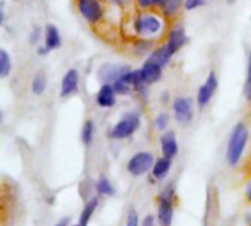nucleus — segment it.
I'll return each mask as SVG.
<instances>
[{
    "label": "nucleus",
    "mask_w": 251,
    "mask_h": 226,
    "mask_svg": "<svg viewBox=\"0 0 251 226\" xmlns=\"http://www.w3.org/2000/svg\"><path fill=\"white\" fill-rule=\"evenodd\" d=\"M246 199H247V201L251 204V179L249 181L247 187H246Z\"/></svg>",
    "instance_id": "nucleus-32"
},
{
    "label": "nucleus",
    "mask_w": 251,
    "mask_h": 226,
    "mask_svg": "<svg viewBox=\"0 0 251 226\" xmlns=\"http://www.w3.org/2000/svg\"><path fill=\"white\" fill-rule=\"evenodd\" d=\"M182 1H184V0H165V3H163V6H162L163 13H165L166 16H174V15L179 10Z\"/></svg>",
    "instance_id": "nucleus-23"
},
{
    "label": "nucleus",
    "mask_w": 251,
    "mask_h": 226,
    "mask_svg": "<svg viewBox=\"0 0 251 226\" xmlns=\"http://www.w3.org/2000/svg\"><path fill=\"white\" fill-rule=\"evenodd\" d=\"M116 103V91L112 84H103L97 94V104L100 107H112Z\"/></svg>",
    "instance_id": "nucleus-11"
},
{
    "label": "nucleus",
    "mask_w": 251,
    "mask_h": 226,
    "mask_svg": "<svg viewBox=\"0 0 251 226\" xmlns=\"http://www.w3.org/2000/svg\"><path fill=\"white\" fill-rule=\"evenodd\" d=\"M156 224V221H154V216H151V215H147L146 218H144V221L141 222V226H154Z\"/></svg>",
    "instance_id": "nucleus-31"
},
{
    "label": "nucleus",
    "mask_w": 251,
    "mask_h": 226,
    "mask_svg": "<svg viewBox=\"0 0 251 226\" xmlns=\"http://www.w3.org/2000/svg\"><path fill=\"white\" fill-rule=\"evenodd\" d=\"M174 113H175V118L179 124H182V125L190 124L193 119V115H194L191 100L185 99V97H178L174 101Z\"/></svg>",
    "instance_id": "nucleus-8"
},
{
    "label": "nucleus",
    "mask_w": 251,
    "mask_h": 226,
    "mask_svg": "<svg viewBox=\"0 0 251 226\" xmlns=\"http://www.w3.org/2000/svg\"><path fill=\"white\" fill-rule=\"evenodd\" d=\"M38 37H40V28L37 26V28H34V31H32V35H31V43L37 41V40H38Z\"/></svg>",
    "instance_id": "nucleus-33"
},
{
    "label": "nucleus",
    "mask_w": 251,
    "mask_h": 226,
    "mask_svg": "<svg viewBox=\"0 0 251 226\" xmlns=\"http://www.w3.org/2000/svg\"><path fill=\"white\" fill-rule=\"evenodd\" d=\"M131 71L128 66H113V65H104L101 66V69L99 71V76L103 79V81H118L125 72Z\"/></svg>",
    "instance_id": "nucleus-12"
},
{
    "label": "nucleus",
    "mask_w": 251,
    "mask_h": 226,
    "mask_svg": "<svg viewBox=\"0 0 251 226\" xmlns=\"http://www.w3.org/2000/svg\"><path fill=\"white\" fill-rule=\"evenodd\" d=\"M174 199L175 190L174 185H166L159 196L157 207V222L160 226H171L174 221Z\"/></svg>",
    "instance_id": "nucleus-2"
},
{
    "label": "nucleus",
    "mask_w": 251,
    "mask_h": 226,
    "mask_svg": "<svg viewBox=\"0 0 251 226\" xmlns=\"http://www.w3.org/2000/svg\"><path fill=\"white\" fill-rule=\"evenodd\" d=\"M216 88H218V78H216V74L212 71L209 74L206 82L199 88V93H197V104L200 107H206L209 104V101L212 100V97L215 96Z\"/></svg>",
    "instance_id": "nucleus-7"
},
{
    "label": "nucleus",
    "mask_w": 251,
    "mask_h": 226,
    "mask_svg": "<svg viewBox=\"0 0 251 226\" xmlns=\"http://www.w3.org/2000/svg\"><path fill=\"white\" fill-rule=\"evenodd\" d=\"M60 44H62V38H60L59 29L54 25L49 24L46 26V44H44V47L50 51V50L59 49Z\"/></svg>",
    "instance_id": "nucleus-14"
},
{
    "label": "nucleus",
    "mask_w": 251,
    "mask_h": 226,
    "mask_svg": "<svg viewBox=\"0 0 251 226\" xmlns=\"http://www.w3.org/2000/svg\"><path fill=\"white\" fill-rule=\"evenodd\" d=\"M247 81H246V97L251 103V51L249 54V63H247Z\"/></svg>",
    "instance_id": "nucleus-26"
},
{
    "label": "nucleus",
    "mask_w": 251,
    "mask_h": 226,
    "mask_svg": "<svg viewBox=\"0 0 251 226\" xmlns=\"http://www.w3.org/2000/svg\"><path fill=\"white\" fill-rule=\"evenodd\" d=\"M162 68H163L162 65H159L157 62L150 60V59L144 63L143 71H144L147 84H154L162 78Z\"/></svg>",
    "instance_id": "nucleus-13"
},
{
    "label": "nucleus",
    "mask_w": 251,
    "mask_h": 226,
    "mask_svg": "<svg viewBox=\"0 0 251 226\" xmlns=\"http://www.w3.org/2000/svg\"><path fill=\"white\" fill-rule=\"evenodd\" d=\"M56 226H69V219H62V221H59L57 224H56Z\"/></svg>",
    "instance_id": "nucleus-34"
},
{
    "label": "nucleus",
    "mask_w": 251,
    "mask_h": 226,
    "mask_svg": "<svg viewBox=\"0 0 251 226\" xmlns=\"http://www.w3.org/2000/svg\"><path fill=\"white\" fill-rule=\"evenodd\" d=\"M169 124V116L168 113H160L157 118H156V128L160 129V131H165V128L168 126Z\"/></svg>",
    "instance_id": "nucleus-27"
},
{
    "label": "nucleus",
    "mask_w": 251,
    "mask_h": 226,
    "mask_svg": "<svg viewBox=\"0 0 251 226\" xmlns=\"http://www.w3.org/2000/svg\"><path fill=\"white\" fill-rule=\"evenodd\" d=\"M97 206H99V199L97 197H91L85 203V206H84V209L81 212V216H79V221H78V226H88V222H90L91 216L94 215Z\"/></svg>",
    "instance_id": "nucleus-18"
},
{
    "label": "nucleus",
    "mask_w": 251,
    "mask_h": 226,
    "mask_svg": "<svg viewBox=\"0 0 251 226\" xmlns=\"http://www.w3.org/2000/svg\"><path fill=\"white\" fill-rule=\"evenodd\" d=\"M94 132H96V128H94V122L91 119L85 121V124L82 125V129H81V140L85 146H90L93 143V138H94Z\"/></svg>",
    "instance_id": "nucleus-21"
},
{
    "label": "nucleus",
    "mask_w": 251,
    "mask_h": 226,
    "mask_svg": "<svg viewBox=\"0 0 251 226\" xmlns=\"http://www.w3.org/2000/svg\"><path fill=\"white\" fill-rule=\"evenodd\" d=\"M187 41V37H185V32L182 29V26H178L175 29L171 31L169 37H168V46L176 53Z\"/></svg>",
    "instance_id": "nucleus-16"
},
{
    "label": "nucleus",
    "mask_w": 251,
    "mask_h": 226,
    "mask_svg": "<svg viewBox=\"0 0 251 226\" xmlns=\"http://www.w3.org/2000/svg\"><path fill=\"white\" fill-rule=\"evenodd\" d=\"M113 88H115V91H116V94H121V96H125V94H128L129 91H131V84H128V82H125V81H122V79H118V81H115L113 84Z\"/></svg>",
    "instance_id": "nucleus-25"
},
{
    "label": "nucleus",
    "mask_w": 251,
    "mask_h": 226,
    "mask_svg": "<svg viewBox=\"0 0 251 226\" xmlns=\"http://www.w3.org/2000/svg\"><path fill=\"white\" fill-rule=\"evenodd\" d=\"M78 82H79V74L76 69H69L63 79H62V87H60V97H69L76 93L78 90Z\"/></svg>",
    "instance_id": "nucleus-9"
},
{
    "label": "nucleus",
    "mask_w": 251,
    "mask_h": 226,
    "mask_svg": "<svg viewBox=\"0 0 251 226\" xmlns=\"http://www.w3.org/2000/svg\"><path fill=\"white\" fill-rule=\"evenodd\" d=\"M72 226H78V224H76V225H72Z\"/></svg>",
    "instance_id": "nucleus-35"
},
{
    "label": "nucleus",
    "mask_w": 251,
    "mask_h": 226,
    "mask_svg": "<svg viewBox=\"0 0 251 226\" xmlns=\"http://www.w3.org/2000/svg\"><path fill=\"white\" fill-rule=\"evenodd\" d=\"M46 85H47V78H46L44 72H38V74H35V75H34V78H32V84H31V90H32V93H34V94H37V96L43 94V93H44V90H46Z\"/></svg>",
    "instance_id": "nucleus-20"
},
{
    "label": "nucleus",
    "mask_w": 251,
    "mask_h": 226,
    "mask_svg": "<svg viewBox=\"0 0 251 226\" xmlns=\"http://www.w3.org/2000/svg\"><path fill=\"white\" fill-rule=\"evenodd\" d=\"M163 3H165V0H137V4H138L140 7H144V9H147V7H153V6H159V7H162V6H163Z\"/></svg>",
    "instance_id": "nucleus-28"
},
{
    "label": "nucleus",
    "mask_w": 251,
    "mask_h": 226,
    "mask_svg": "<svg viewBox=\"0 0 251 226\" xmlns=\"http://www.w3.org/2000/svg\"><path fill=\"white\" fill-rule=\"evenodd\" d=\"M76 7L81 16L90 24H97L104 15L100 0H76Z\"/></svg>",
    "instance_id": "nucleus-6"
},
{
    "label": "nucleus",
    "mask_w": 251,
    "mask_h": 226,
    "mask_svg": "<svg viewBox=\"0 0 251 226\" xmlns=\"http://www.w3.org/2000/svg\"><path fill=\"white\" fill-rule=\"evenodd\" d=\"M175 54V51L168 46V43L166 44H163V46H160V47H157L153 53H151V56L149 57L150 60H154V62H157L159 65H162V66H166L168 63H169V60H171V57Z\"/></svg>",
    "instance_id": "nucleus-15"
},
{
    "label": "nucleus",
    "mask_w": 251,
    "mask_h": 226,
    "mask_svg": "<svg viewBox=\"0 0 251 226\" xmlns=\"http://www.w3.org/2000/svg\"><path fill=\"white\" fill-rule=\"evenodd\" d=\"M12 71V62L10 57L7 54V51L4 49L0 50V76L6 78L9 75V72Z\"/></svg>",
    "instance_id": "nucleus-22"
},
{
    "label": "nucleus",
    "mask_w": 251,
    "mask_h": 226,
    "mask_svg": "<svg viewBox=\"0 0 251 226\" xmlns=\"http://www.w3.org/2000/svg\"><path fill=\"white\" fill-rule=\"evenodd\" d=\"M146 84H147V81H146L144 71H143V69H135V71H132V87H134L135 90L140 91Z\"/></svg>",
    "instance_id": "nucleus-24"
},
{
    "label": "nucleus",
    "mask_w": 251,
    "mask_h": 226,
    "mask_svg": "<svg viewBox=\"0 0 251 226\" xmlns=\"http://www.w3.org/2000/svg\"><path fill=\"white\" fill-rule=\"evenodd\" d=\"M96 188H97V193H99L100 196H106V197L115 196V187L112 185V182H110L109 178H106V176H100V178L97 179Z\"/></svg>",
    "instance_id": "nucleus-19"
},
{
    "label": "nucleus",
    "mask_w": 251,
    "mask_h": 226,
    "mask_svg": "<svg viewBox=\"0 0 251 226\" xmlns=\"http://www.w3.org/2000/svg\"><path fill=\"white\" fill-rule=\"evenodd\" d=\"M172 168V159H168V157H160L154 162V166H153V176L157 178V179H165L169 174Z\"/></svg>",
    "instance_id": "nucleus-17"
},
{
    "label": "nucleus",
    "mask_w": 251,
    "mask_h": 226,
    "mask_svg": "<svg viewBox=\"0 0 251 226\" xmlns=\"http://www.w3.org/2000/svg\"><path fill=\"white\" fill-rule=\"evenodd\" d=\"M125 226H140V219H138V213L137 210H129L128 216H126V224Z\"/></svg>",
    "instance_id": "nucleus-29"
},
{
    "label": "nucleus",
    "mask_w": 251,
    "mask_h": 226,
    "mask_svg": "<svg viewBox=\"0 0 251 226\" xmlns=\"http://www.w3.org/2000/svg\"><path fill=\"white\" fill-rule=\"evenodd\" d=\"M154 156L149 151H140L137 154H134L128 165H126V169L131 175L134 176H141V175H146L149 171L153 169L154 166Z\"/></svg>",
    "instance_id": "nucleus-4"
},
{
    "label": "nucleus",
    "mask_w": 251,
    "mask_h": 226,
    "mask_svg": "<svg viewBox=\"0 0 251 226\" xmlns=\"http://www.w3.org/2000/svg\"><path fill=\"white\" fill-rule=\"evenodd\" d=\"M140 126V116L137 113H126L122 119L110 129V138L125 140L131 137Z\"/></svg>",
    "instance_id": "nucleus-3"
},
{
    "label": "nucleus",
    "mask_w": 251,
    "mask_h": 226,
    "mask_svg": "<svg viewBox=\"0 0 251 226\" xmlns=\"http://www.w3.org/2000/svg\"><path fill=\"white\" fill-rule=\"evenodd\" d=\"M162 21L156 16V15H150V13H144L140 15L135 19L134 28L135 31L141 35V37H151L156 35L162 31Z\"/></svg>",
    "instance_id": "nucleus-5"
},
{
    "label": "nucleus",
    "mask_w": 251,
    "mask_h": 226,
    "mask_svg": "<svg viewBox=\"0 0 251 226\" xmlns=\"http://www.w3.org/2000/svg\"><path fill=\"white\" fill-rule=\"evenodd\" d=\"M249 137H250L249 129L243 122H240L234 126V129L229 135L228 149H226V160L231 166H235L240 163V160L244 154L246 146L249 143Z\"/></svg>",
    "instance_id": "nucleus-1"
},
{
    "label": "nucleus",
    "mask_w": 251,
    "mask_h": 226,
    "mask_svg": "<svg viewBox=\"0 0 251 226\" xmlns=\"http://www.w3.org/2000/svg\"><path fill=\"white\" fill-rule=\"evenodd\" d=\"M203 0H184V6L187 10H194L196 7H199L201 4Z\"/></svg>",
    "instance_id": "nucleus-30"
},
{
    "label": "nucleus",
    "mask_w": 251,
    "mask_h": 226,
    "mask_svg": "<svg viewBox=\"0 0 251 226\" xmlns=\"http://www.w3.org/2000/svg\"><path fill=\"white\" fill-rule=\"evenodd\" d=\"M160 149L165 157L168 159H174L178 154V143L175 138V132L168 131L162 135L160 138Z\"/></svg>",
    "instance_id": "nucleus-10"
}]
</instances>
